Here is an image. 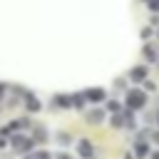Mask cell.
<instances>
[{
    "label": "cell",
    "instance_id": "obj_4",
    "mask_svg": "<svg viewBox=\"0 0 159 159\" xmlns=\"http://www.w3.org/2000/svg\"><path fill=\"white\" fill-rule=\"evenodd\" d=\"M147 75H149V72H147V67H144V65H139V67H134V70H132V80H137V82H139V80H144Z\"/></svg>",
    "mask_w": 159,
    "mask_h": 159
},
{
    "label": "cell",
    "instance_id": "obj_2",
    "mask_svg": "<svg viewBox=\"0 0 159 159\" xmlns=\"http://www.w3.org/2000/svg\"><path fill=\"white\" fill-rule=\"evenodd\" d=\"M12 147L17 152H30L32 149V139H27V137H12Z\"/></svg>",
    "mask_w": 159,
    "mask_h": 159
},
{
    "label": "cell",
    "instance_id": "obj_7",
    "mask_svg": "<svg viewBox=\"0 0 159 159\" xmlns=\"http://www.w3.org/2000/svg\"><path fill=\"white\" fill-rule=\"evenodd\" d=\"M144 60H149V62H157V50H154L152 45H147V47H144Z\"/></svg>",
    "mask_w": 159,
    "mask_h": 159
},
{
    "label": "cell",
    "instance_id": "obj_11",
    "mask_svg": "<svg viewBox=\"0 0 159 159\" xmlns=\"http://www.w3.org/2000/svg\"><path fill=\"white\" fill-rule=\"evenodd\" d=\"M107 109H109L112 114H117V112H119L122 107H119V102H114V99H112V102H107Z\"/></svg>",
    "mask_w": 159,
    "mask_h": 159
},
{
    "label": "cell",
    "instance_id": "obj_13",
    "mask_svg": "<svg viewBox=\"0 0 159 159\" xmlns=\"http://www.w3.org/2000/svg\"><path fill=\"white\" fill-rule=\"evenodd\" d=\"M142 37L147 40V37H152V27H144V32H142Z\"/></svg>",
    "mask_w": 159,
    "mask_h": 159
},
{
    "label": "cell",
    "instance_id": "obj_9",
    "mask_svg": "<svg viewBox=\"0 0 159 159\" xmlns=\"http://www.w3.org/2000/svg\"><path fill=\"white\" fill-rule=\"evenodd\" d=\"M147 154H149V144L139 142V144H137V157H147Z\"/></svg>",
    "mask_w": 159,
    "mask_h": 159
},
{
    "label": "cell",
    "instance_id": "obj_6",
    "mask_svg": "<svg viewBox=\"0 0 159 159\" xmlns=\"http://www.w3.org/2000/svg\"><path fill=\"white\" fill-rule=\"evenodd\" d=\"M25 107H27V112H40V102H37L35 97H30V94H27V99H25Z\"/></svg>",
    "mask_w": 159,
    "mask_h": 159
},
{
    "label": "cell",
    "instance_id": "obj_8",
    "mask_svg": "<svg viewBox=\"0 0 159 159\" xmlns=\"http://www.w3.org/2000/svg\"><path fill=\"white\" fill-rule=\"evenodd\" d=\"M102 117H104V112H102V109H94V112H89V114H87V119H89V122H102Z\"/></svg>",
    "mask_w": 159,
    "mask_h": 159
},
{
    "label": "cell",
    "instance_id": "obj_3",
    "mask_svg": "<svg viewBox=\"0 0 159 159\" xmlns=\"http://www.w3.org/2000/svg\"><path fill=\"white\" fill-rule=\"evenodd\" d=\"M77 147H80V154H82V157H84V159H89V157H92V154H94V149H92V144H89V142H87V139H82V142H80V144H77Z\"/></svg>",
    "mask_w": 159,
    "mask_h": 159
},
{
    "label": "cell",
    "instance_id": "obj_1",
    "mask_svg": "<svg viewBox=\"0 0 159 159\" xmlns=\"http://www.w3.org/2000/svg\"><path fill=\"white\" fill-rule=\"evenodd\" d=\"M144 102H147V94H144V92H139V89H129V92H127V109H129V112L142 109Z\"/></svg>",
    "mask_w": 159,
    "mask_h": 159
},
{
    "label": "cell",
    "instance_id": "obj_5",
    "mask_svg": "<svg viewBox=\"0 0 159 159\" xmlns=\"http://www.w3.org/2000/svg\"><path fill=\"white\" fill-rule=\"evenodd\" d=\"M87 99H92V102H99V99H104V89H99V87L89 89V92H87Z\"/></svg>",
    "mask_w": 159,
    "mask_h": 159
},
{
    "label": "cell",
    "instance_id": "obj_10",
    "mask_svg": "<svg viewBox=\"0 0 159 159\" xmlns=\"http://www.w3.org/2000/svg\"><path fill=\"white\" fill-rule=\"evenodd\" d=\"M25 159H50V154H47V152H32V154H27Z\"/></svg>",
    "mask_w": 159,
    "mask_h": 159
},
{
    "label": "cell",
    "instance_id": "obj_12",
    "mask_svg": "<svg viewBox=\"0 0 159 159\" xmlns=\"http://www.w3.org/2000/svg\"><path fill=\"white\" fill-rule=\"evenodd\" d=\"M149 7H152L154 12H159V0H152V2H149Z\"/></svg>",
    "mask_w": 159,
    "mask_h": 159
},
{
    "label": "cell",
    "instance_id": "obj_14",
    "mask_svg": "<svg viewBox=\"0 0 159 159\" xmlns=\"http://www.w3.org/2000/svg\"><path fill=\"white\" fill-rule=\"evenodd\" d=\"M35 137H37V139H40V142H42V139H47V134H45V132H42V129H40V132H35Z\"/></svg>",
    "mask_w": 159,
    "mask_h": 159
},
{
    "label": "cell",
    "instance_id": "obj_15",
    "mask_svg": "<svg viewBox=\"0 0 159 159\" xmlns=\"http://www.w3.org/2000/svg\"><path fill=\"white\" fill-rule=\"evenodd\" d=\"M57 159H72V157H70V154H65V152H62V154H57Z\"/></svg>",
    "mask_w": 159,
    "mask_h": 159
}]
</instances>
